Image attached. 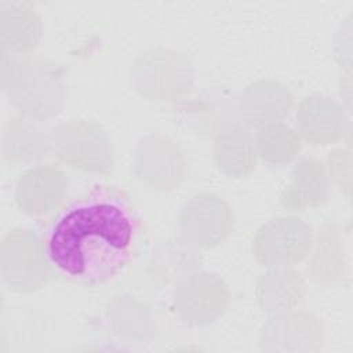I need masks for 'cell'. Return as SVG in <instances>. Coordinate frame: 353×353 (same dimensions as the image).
<instances>
[{"label":"cell","mask_w":353,"mask_h":353,"mask_svg":"<svg viewBox=\"0 0 353 353\" xmlns=\"http://www.w3.org/2000/svg\"><path fill=\"white\" fill-rule=\"evenodd\" d=\"M41 239L51 274L84 287L119 281L139 259L148 241L134 201L109 183H95L65 204Z\"/></svg>","instance_id":"1"},{"label":"cell","mask_w":353,"mask_h":353,"mask_svg":"<svg viewBox=\"0 0 353 353\" xmlns=\"http://www.w3.org/2000/svg\"><path fill=\"white\" fill-rule=\"evenodd\" d=\"M1 87L21 116L43 121L61 112L65 95L63 69L47 59L8 58L3 51Z\"/></svg>","instance_id":"2"},{"label":"cell","mask_w":353,"mask_h":353,"mask_svg":"<svg viewBox=\"0 0 353 353\" xmlns=\"http://www.w3.org/2000/svg\"><path fill=\"white\" fill-rule=\"evenodd\" d=\"M51 152L63 164L84 172L108 174L113 168L112 142L92 120H68L50 132Z\"/></svg>","instance_id":"3"},{"label":"cell","mask_w":353,"mask_h":353,"mask_svg":"<svg viewBox=\"0 0 353 353\" xmlns=\"http://www.w3.org/2000/svg\"><path fill=\"white\" fill-rule=\"evenodd\" d=\"M135 90L150 99H172L188 92L193 83V68L185 54L153 48L138 55L134 62Z\"/></svg>","instance_id":"4"},{"label":"cell","mask_w":353,"mask_h":353,"mask_svg":"<svg viewBox=\"0 0 353 353\" xmlns=\"http://www.w3.org/2000/svg\"><path fill=\"white\" fill-rule=\"evenodd\" d=\"M1 276L10 290L32 292L41 288L51 274L43 239L28 229L8 232L1 243Z\"/></svg>","instance_id":"5"},{"label":"cell","mask_w":353,"mask_h":353,"mask_svg":"<svg viewBox=\"0 0 353 353\" xmlns=\"http://www.w3.org/2000/svg\"><path fill=\"white\" fill-rule=\"evenodd\" d=\"M312 228L296 216H276L263 223L252 243L258 263L266 268H290L310 254Z\"/></svg>","instance_id":"6"},{"label":"cell","mask_w":353,"mask_h":353,"mask_svg":"<svg viewBox=\"0 0 353 353\" xmlns=\"http://www.w3.org/2000/svg\"><path fill=\"white\" fill-rule=\"evenodd\" d=\"M186 168L185 153L171 138L149 134L139 139L134 152V171L148 186L163 192L178 189Z\"/></svg>","instance_id":"7"},{"label":"cell","mask_w":353,"mask_h":353,"mask_svg":"<svg viewBox=\"0 0 353 353\" xmlns=\"http://www.w3.org/2000/svg\"><path fill=\"white\" fill-rule=\"evenodd\" d=\"M178 226L181 236L199 248H212L229 236L233 226L232 210L214 193H197L181 207Z\"/></svg>","instance_id":"8"},{"label":"cell","mask_w":353,"mask_h":353,"mask_svg":"<svg viewBox=\"0 0 353 353\" xmlns=\"http://www.w3.org/2000/svg\"><path fill=\"white\" fill-rule=\"evenodd\" d=\"M228 302V285L214 273L194 272L182 279L174 291L175 312L190 325L212 323L225 312Z\"/></svg>","instance_id":"9"},{"label":"cell","mask_w":353,"mask_h":353,"mask_svg":"<svg viewBox=\"0 0 353 353\" xmlns=\"http://www.w3.org/2000/svg\"><path fill=\"white\" fill-rule=\"evenodd\" d=\"M68 181L65 174L50 164L37 165L23 172L15 186V203L30 218L54 216L65 204Z\"/></svg>","instance_id":"10"},{"label":"cell","mask_w":353,"mask_h":353,"mask_svg":"<svg viewBox=\"0 0 353 353\" xmlns=\"http://www.w3.org/2000/svg\"><path fill=\"white\" fill-rule=\"evenodd\" d=\"M321 343V328L317 319L305 312L279 313L261 331L259 343L263 350H310Z\"/></svg>","instance_id":"11"},{"label":"cell","mask_w":353,"mask_h":353,"mask_svg":"<svg viewBox=\"0 0 353 353\" xmlns=\"http://www.w3.org/2000/svg\"><path fill=\"white\" fill-rule=\"evenodd\" d=\"M294 105V97L285 85L276 80H258L251 83L241 99L239 110L243 120L252 127L280 123Z\"/></svg>","instance_id":"12"},{"label":"cell","mask_w":353,"mask_h":353,"mask_svg":"<svg viewBox=\"0 0 353 353\" xmlns=\"http://www.w3.org/2000/svg\"><path fill=\"white\" fill-rule=\"evenodd\" d=\"M298 134L312 145H328L338 141L346 127L342 108L331 98L310 95L296 109Z\"/></svg>","instance_id":"13"},{"label":"cell","mask_w":353,"mask_h":353,"mask_svg":"<svg viewBox=\"0 0 353 353\" xmlns=\"http://www.w3.org/2000/svg\"><path fill=\"white\" fill-rule=\"evenodd\" d=\"M212 156L221 172L230 178H244L256 165L255 138L244 124H226L215 131Z\"/></svg>","instance_id":"14"},{"label":"cell","mask_w":353,"mask_h":353,"mask_svg":"<svg viewBox=\"0 0 353 353\" xmlns=\"http://www.w3.org/2000/svg\"><path fill=\"white\" fill-rule=\"evenodd\" d=\"M200 250L183 236H174L161 241L149 259V279L160 285L179 283L201 266Z\"/></svg>","instance_id":"15"},{"label":"cell","mask_w":353,"mask_h":353,"mask_svg":"<svg viewBox=\"0 0 353 353\" xmlns=\"http://www.w3.org/2000/svg\"><path fill=\"white\" fill-rule=\"evenodd\" d=\"M328 197V181L324 165L314 157H302L292 170L291 182L280 196V204L288 211L321 205Z\"/></svg>","instance_id":"16"},{"label":"cell","mask_w":353,"mask_h":353,"mask_svg":"<svg viewBox=\"0 0 353 353\" xmlns=\"http://www.w3.org/2000/svg\"><path fill=\"white\" fill-rule=\"evenodd\" d=\"M50 150V132L46 134L36 120L19 114L11 117L6 124L1 153L8 164H25L40 160Z\"/></svg>","instance_id":"17"},{"label":"cell","mask_w":353,"mask_h":353,"mask_svg":"<svg viewBox=\"0 0 353 353\" xmlns=\"http://www.w3.org/2000/svg\"><path fill=\"white\" fill-rule=\"evenodd\" d=\"M0 32L3 50L25 54L32 51L41 37V19L26 3H1Z\"/></svg>","instance_id":"18"},{"label":"cell","mask_w":353,"mask_h":353,"mask_svg":"<svg viewBox=\"0 0 353 353\" xmlns=\"http://www.w3.org/2000/svg\"><path fill=\"white\" fill-rule=\"evenodd\" d=\"M305 294V281L299 272L273 268L262 274L256 285V298L262 310L284 313L294 309Z\"/></svg>","instance_id":"19"},{"label":"cell","mask_w":353,"mask_h":353,"mask_svg":"<svg viewBox=\"0 0 353 353\" xmlns=\"http://www.w3.org/2000/svg\"><path fill=\"white\" fill-rule=\"evenodd\" d=\"M256 152L269 164L281 165L291 161L301 150V137L284 123H273L258 130L255 137Z\"/></svg>","instance_id":"20"}]
</instances>
